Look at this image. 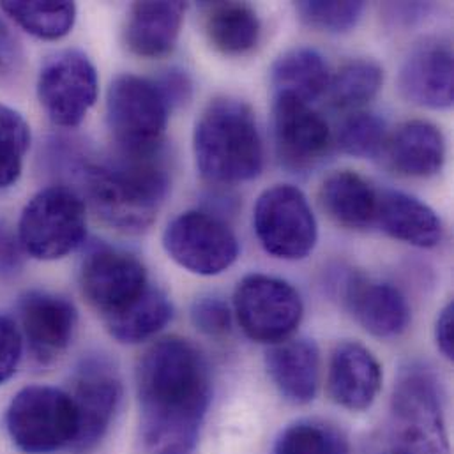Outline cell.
Wrapping results in <instances>:
<instances>
[{
    "instance_id": "9",
    "label": "cell",
    "mask_w": 454,
    "mask_h": 454,
    "mask_svg": "<svg viewBox=\"0 0 454 454\" xmlns=\"http://www.w3.org/2000/svg\"><path fill=\"white\" fill-rule=\"evenodd\" d=\"M253 228L262 247L281 260L306 258L318 240L313 209L306 195L292 184H276L258 197Z\"/></svg>"
},
{
    "instance_id": "32",
    "label": "cell",
    "mask_w": 454,
    "mask_h": 454,
    "mask_svg": "<svg viewBox=\"0 0 454 454\" xmlns=\"http://www.w3.org/2000/svg\"><path fill=\"white\" fill-rule=\"evenodd\" d=\"M301 21L311 28L341 34L352 30L364 12V2L302 0L295 4Z\"/></svg>"
},
{
    "instance_id": "18",
    "label": "cell",
    "mask_w": 454,
    "mask_h": 454,
    "mask_svg": "<svg viewBox=\"0 0 454 454\" xmlns=\"http://www.w3.org/2000/svg\"><path fill=\"white\" fill-rule=\"evenodd\" d=\"M382 387V368L377 357L357 341L338 343L331 354L327 389L333 402L361 412L373 405Z\"/></svg>"
},
{
    "instance_id": "19",
    "label": "cell",
    "mask_w": 454,
    "mask_h": 454,
    "mask_svg": "<svg viewBox=\"0 0 454 454\" xmlns=\"http://www.w3.org/2000/svg\"><path fill=\"white\" fill-rule=\"evenodd\" d=\"M265 368L279 395L295 405L315 400L320 382V352L313 340L297 338L270 345Z\"/></svg>"
},
{
    "instance_id": "28",
    "label": "cell",
    "mask_w": 454,
    "mask_h": 454,
    "mask_svg": "<svg viewBox=\"0 0 454 454\" xmlns=\"http://www.w3.org/2000/svg\"><path fill=\"white\" fill-rule=\"evenodd\" d=\"M384 85V69L372 59H352L331 76V105L340 110H356L370 103Z\"/></svg>"
},
{
    "instance_id": "38",
    "label": "cell",
    "mask_w": 454,
    "mask_h": 454,
    "mask_svg": "<svg viewBox=\"0 0 454 454\" xmlns=\"http://www.w3.org/2000/svg\"><path fill=\"white\" fill-rule=\"evenodd\" d=\"M435 343L441 354L453 361L454 357V304L448 302V306L439 313L435 322Z\"/></svg>"
},
{
    "instance_id": "36",
    "label": "cell",
    "mask_w": 454,
    "mask_h": 454,
    "mask_svg": "<svg viewBox=\"0 0 454 454\" xmlns=\"http://www.w3.org/2000/svg\"><path fill=\"white\" fill-rule=\"evenodd\" d=\"M25 251L20 244L18 233L0 218V279H12L23 269Z\"/></svg>"
},
{
    "instance_id": "6",
    "label": "cell",
    "mask_w": 454,
    "mask_h": 454,
    "mask_svg": "<svg viewBox=\"0 0 454 454\" xmlns=\"http://www.w3.org/2000/svg\"><path fill=\"white\" fill-rule=\"evenodd\" d=\"M5 430L27 454L71 450L78 435V412L69 393L51 386H28L16 393L5 411Z\"/></svg>"
},
{
    "instance_id": "1",
    "label": "cell",
    "mask_w": 454,
    "mask_h": 454,
    "mask_svg": "<svg viewBox=\"0 0 454 454\" xmlns=\"http://www.w3.org/2000/svg\"><path fill=\"white\" fill-rule=\"evenodd\" d=\"M140 435L153 454H192L211 400V370L188 340L153 343L137 364Z\"/></svg>"
},
{
    "instance_id": "2",
    "label": "cell",
    "mask_w": 454,
    "mask_h": 454,
    "mask_svg": "<svg viewBox=\"0 0 454 454\" xmlns=\"http://www.w3.org/2000/svg\"><path fill=\"white\" fill-rule=\"evenodd\" d=\"M119 153L108 161H82L74 176L92 209L122 231H142L156 220L170 192V174L160 158Z\"/></svg>"
},
{
    "instance_id": "30",
    "label": "cell",
    "mask_w": 454,
    "mask_h": 454,
    "mask_svg": "<svg viewBox=\"0 0 454 454\" xmlns=\"http://www.w3.org/2000/svg\"><path fill=\"white\" fill-rule=\"evenodd\" d=\"M28 147V122L11 106L0 105V190L11 188L20 179Z\"/></svg>"
},
{
    "instance_id": "20",
    "label": "cell",
    "mask_w": 454,
    "mask_h": 454,
    "mask_svg": "<svg viewBox=\"0 0 454 454\" xmlns=\"http://www.w3.org/2000/svg\"><path fill=\"white\" fill-rule=\"evenodd\" d=\"M382 156L405 177H434L446 163V138L428 121H409L387 135Z\"/></svg>"
},
{
    "instance_id": "37",
    "label": "cell",
    "mask_w": 454,
    "mask_h": 454,
    "mask_svg": "<svg viewBox=\"0 0 454 454\" xmlns=\"http://www.w3.org/2000/svg\"><path fill=\"white\" fill-rule=\"evenodd\" d=\"M21 44L9 23L0 16V76L11 74L21 64Z\"/></svg>"
},
{
    "instance_id": "26",
    "label": "cell",
    "mask_w": 454,
    "mask_h": 454,
    "mask_svg": "<svg viewBox=\"0 0 454 454\" xmlns=\"http://www.w3.org/2000/svg\"><path fill=\"white\" fill-rule=\"evenodd\" d=\"M174 317L168 295L156 285H149L124 309L103 318L108 334L124 345H137L163 331Z\"/></svg>"
},
{
    "instance_id": "34",
    "label": "cell",
    "mask_w": 454,
    "mask_h": 454,
    "mask_svg": "<svg viewBox=\"0 0 454 454\" xmlns=\"http://www.w3.org/2000/svg\"><path fill=\"white\" fill-rule=\"evenodd\" d=\"M21 354L23 336L16 322L5 315H0V386L16 373Z\"/></svg>"
},
{
    "instance_id": "31",
    "label": "cell",
    "mask_w": 454,
    "mask_h": 454,
    "mask_svg": "<svg viewBox=\"0 0 454 454\" xmlns=\"http://www.w3.org/2000/svg\"><path fill=\"white\" fill-rule=\"evenodd\" d=\"M387 135L384 119L370 112H357L340 126L336 145L343 154L354 158H377L384 151Z\"/></svg>"
},
{
    "instance_id": "33",
    "label": "cell",
    "mask_w": 454,
    "mask_h": 454,
    "mask_svg": "<svg viewBox=\"0 0 454 454\" xmlns=\"http://www.w3.org/2000/svg\"><path fill=\"white\" fill-rule=\"evenodd\" d=\"M192 322L206 336L220 338L230 333L231 311L220 295H202L192 306Z\"/></svg>"
},
{
    "instance_id": "16",
    "label": "cell",
    "mask_w": 454,
    "mask_h": 454,
    "mask_svg": "<svg viewBox=\"0 0 454 454\" xmlns=\"http://www.w3.org/2000/svg\"><path fill=\"white\" fill-rule=\"evenodd\" d=\"M398 87L412 105L446 110L454 103L453 48L444 39H427L405 57Z\"/></svg>"
},
{
    "instance_id": "15",
    "label": "cell",
    "mask_w": 454,
    "mask_h": 454,
    "mask_svg": "<svg viewBox=\"0 0 454 454\" xmlns=\"http://www.w3.org/2000/svg\"><path fill=\"white\" fill-rule=\"evenodd\" d=\"M18 313L28 352L39 364L53 363L71 345L78 311L69 299L44 290H30L20 297Z\"/></svg>"
},
{
    "instance_id": "27",
    "label": "cell",
    "mask_w": 454,
    "mask_h": 454,
    "mask_svg": "<svg viewBox=\"0 0 454 454\" xmlns=\"http://www.w3.org/2000/svg\"><path fill=\"white\" fill-rule=\"evenodd\" d=\"M0 9L30 35L50 41L66 37L76 21L73 2H2Z\"/></svg>"
},
{
    "instance_id": "12",
    "label": "cell",
    "mask_w": 454,
    "mask_h": 454,
    "mask_svg": "<svg viewBox=\"0 0 454 454\" xmlns=\"http://www.w3.org/2000/svg\"><path fill=\"white\" fill-rule=\"evenodd\" d=\"M78 278L83 297L103 318L124 309L151 285L135 254L101 242L85 253Z\"/></svg>"
},
{
    "instance_id": "40",
    "label": "cell",
    "mask_w": 454,
    "mask_h": 454,
    "mask_svg": "<svg viewBox=\"0 0 454 454\" xmlns=\"http://www.w3.org/2000/svg\"><path fill=\"white\" fill-rule=\"evenodd\" d=\"M387 454H391V453H387Z\"/></svg>"
},
{
    "instance_id": "29",
    "label": "cell",
    "mask_w": 454,
    "mask_h": 454,
    "mask_svg": "<svg viewBox=\"0 0 454 454\" xmlns=\"http://www.w3.org/2000/svg\"><path fill=\"white\" fill-rule=\"evenodd\" d=\"M348 441L334 425L302 419L281 432L274 454H348Z\"/></svg>"
},
{
    "instance_id": "22",
    "label": "cell",
    "mask_w": 454,
    "mask_h": 454,
    "mask_svg": "<svg viewBox=\"0 0 454 454\" xmlns=\"http://www.w3.org/2000/svg\"><path fill=\"white\" fill-rule=\"evenodd\" d=\"M377 223L389 237L416 247H435L444 237L442 220L428 204L395 190L379 193Z\"/></svg>"
},
{
    "instance_id": "13",
    "label": "cell",
    "mask_w": 454,
    "mask_h": 454,
    "mask_svg": "<svg viewBox=\"0 0 454 454\" xmlns=\"http://www.w3.org/2000/svg\"><path fill=\"white\" fill-rule=\"evenodd\" d=\"M69 395L78 412V435L71 451L90 453L106 437L119 411L122 400L119 373L99 354L83 357L73 375V391Z\"/></svg>"
},
{
    "instance_id": "4",
    "label": "cell",
    "mask_w": 454,
    "mask_h": 454,
    "mask_svg": "<svg viewBox=\"0 0 454 454\" xmlns=\"http://www.w3.org/2000/svg\"><path fill=\"white\" fill-rule=\"evenodd\" d=\"M391 454H450L442 398L434 373L405 368L391 396Z\"/></svg>"
},
{
    "instance_id": "24",
    "label": "cell",
    "mask_w": 454,
    "mask_h": 454,
    "mask_svg": "<svg viewBox=\"0 0 454 454\" xmlns=\"http://www.w3.org/2000/svg\"><path fill=\"white\" fill-rule=\"evenodd\" d=\"M329 82L331 71L325 57L308 46L285 51L270 67L274 96H292L309 105L327 90Z\"/></svg>"
},
{
    "instance_id": "7",
    "label": "cell",
    "mask_w": 454,
    "mask_h": 454,
    "mask_svg": "<svg viewBox=\"0 0 454 454\" xmlns=\"http://www.w3.org/2000/svg\"><path fill=\"white\" fill-rule=\"evenodd\" d=\"M16 233L25 254L35 260L64 258L85 240L83 199L67 186L41 190L23 207Z\"/></svg>"
},
{
    "instance_id": "23",
    "label": "cell",
    "mask_w": 454,
    "mask_h": 454,
    "mask_svg": "<svg viewBox=\"0 0 454 454\" xmlns=\"http://www.w3.org/2000/svg\"><path fill=\"white\" fill-rule=\"evenodd\" d=\"M320 204L340 227L364 230L377 223L379 192L352 170L334 172L322 183Z\"/></svg>"
},
{
    "instance_id": "11",
    "label": "cell",
    "mask_w": 454,
    "mask_h": 454,
    "mask_svg": "<svg viewBox=\"0 0 454 454\" xmlns=\"http://www.w3.org/2000/svg\"><path fill=\"white\" fill-rule=\"evenodd\" d=\"M167 254L199 276H218L239 256V240L227 223L206 211H186L163 231Z\"/></svg>"
},
{
    "instance_id": "8",
    "label": "cell",
    "mask_w": 454,
    "mask_h": 454,
    "mask_svg": "<svg viewBox=\"0 0 454 454\" xmlns=\"http://www.w3.org/2000/svg\"><path fill=\"white\" fill-rule=\"evenodd\" d=\"M233 309L244 334L269 345L288 340L304 315L301 294L288 281L267 274H247L237 283Z\"/></svg>"
},
{
    "instance_id": "39",
    "label": "cell",
    "mask_w": 454,
    "mask_h": 454,
    "mask_svg": "<svg viewBox=\"0 0 454 454\" xmlns=\"http://www.w3.org/2000/svg\"><path fill=\"white\" fill-rule=\"evenodd\" d=\"M387 11H389V16L396 21V23H412L416 20H421L427 11H428V5L425 4H391L387 5Z\"/></svg>"
},
{
    "instance_id": "21",
    "label": "cell",
    "mask_w": 454,
    "mask_h": 454,
    "mask_svg": "<svg viewBox=\"0 0 454 454\" xmlns=\"http://www.w3.org/2000/svg\"><path fill=\"white\" fill-rule=\"evenodd\" d=\"M186 14L183 2H137L129 7L124 43L144 59L168 55L179 39Z\"/></svg>"
},
{
    "instance_id": "17",
    "label": "cell",
    "mask_w": 454,
    "mask_h": 454,
    "mask_svg": "<svg viewBox=\"0 0 454 454\" xmlns=\"http://www.w3.org/2000/svg\"><path fill=\"white\" fill-rule=\"evenodd\" d=\"M340 290L347 309L372 336L389 340L409 329L411 306L395 285L348 272Z\"/></svg>"
},
{
    "instance_id": "35",
    "label": "cell",
    "mask_w": 454,
    "mask_h": 454,
    "mask_svg": "<svg viewBox=\"0 0 454 454\" xmlns=\"http://www.w3.org/2000/svg\"><path fill=\"white\" fill-rule=\"evenodd\" d=\"M170 110L184 106L193 94L192 76L181 67H170L154 80Z\"/></svg>"
},
{
    "instance_id": "25",
    "label": "cell",
    "mask_w": 454,
    "mask_h": 454,
    "mask_svg": "<svg viewBox=\"0 0 454 454\" xmlns=\"http://www.w3.org/2000/svg\"><path fill=\"white\" fill-rule=\"evenodd\" d=\"M204 32L225 55H244L260 39L262 23L256 11L244 2H209L202 5Z\"/></svg>"
},
{
    "instance_id": "14",
    "label": "cell",
    "mask_w": 454,
    "mask_h": 454,
    "mask_svg": "<svg viewBox=\"0 0 454 454\" xmlns=\"http://www.w3.org/2000/svg\"><path fill=\"white\" fill-rule=\"evenodd\" d=\"M272 135L276 156L290 172L315 168L333 145L327 121L309 103L292 96H274Z\"/></svg>"
},
{
    "instance_id": "10",
    "label": "cell",
    "mask_w": 454,
    "mask_h": 454,
    "mask_svg": "<svg viewBox=\"0 0 454 454\" xmlns=\"http://www.w3.org/2000/svg\"><path fill=\"white\" fill-rule=\"evenodd\" d=\"M98 90V71L80 50L51 53L39 69L37 98L55 126H80L96 105Z\"/></svg>"
},
{
    "instance_id": "3",
    "label": "cell",
    "mask_w": 454,
    "mask_h": 454,
    "mask_svg": "<svg viewBox=\"0 0 454 454\" xmlns=\"http://www.w3.org/2000/svg\"><path fill=\"white\" fill-rule=\"evenodd\" d=\"M199 174L213 184L253 181L263 168V144L251 108L233 98H216L193 131Z\"/></svg>"
},
{
    "instance_id": "5",
    "label": "cell",
    "mask_w": 454,
    "mask_h": 454,
    "mask_svg": "<svg viewBox=\"0 0 454 454\" xmlns=\"http://www.w3.org/2000/svg\"><path fill=\"white\" fill-rule=\"evenodd\" d=\"M170 112L154 80L126 73L114 78L108 87L106 122L119 153H161Z\"/></svg>"
}]
</instances>
